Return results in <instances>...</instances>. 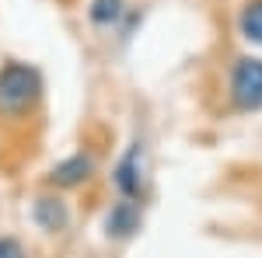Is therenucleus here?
Masks as SVG:
<instances>
[{
	"mask_svg": "<svg viewBox=\"0 0 262 258\" xmlns=\"http://www.w3.org/2000/svg\"><path fill=\"white\" fill-rule=\"evenodd\" d=\"M70 202L56 192V189H49V192H42V196L32 199V223L39 227L42 234H63L67 227H70Z\"/></svg>",
	"mask_w": 262,
	"mask_h": 258,
	"instance_id": "5",
	"label": "nucleus"
},
{
	"mask_svg": "<svg viewBox=\"0 0 262 258\" xmlns=\"http://www.w3.org/2000/svg\"><path fill=\"white\" fill-rule=\"evenodd\" d=\"M0 258H28V251H25V244L18 238L0 234Z\"/></svg>",
	"mask_w": 262,
	"mask_h": 258,
	"instance_id": "9",
	"label": "nucleus"
},
{
	"mask_svg": "<svg viewBox=\"0 0 262 258\" xmlns=\"http://www.w3.org/2000/svg\"><path fill=\"white\" fill-rule=\"evenodd\" d=\"M140 227H143V209L133 199H116L105 209V220H101V230L108 241H129Z\"/></svg>",
	"mask_w": 262,
	"mask_h": 258,
	"instance_id": "6",
	"label": "nucleus"
},
{
	"mask_svg": "<svg viewBox=\"0 0 262 258\" xmlns=\"http://www.w3.org/2000/svg\"><path fill=\"white\" fill-rule=\"evenodd\" d=\"M126 11H129L126 0H88V21H91L95 28H101V32L119 28L122 18H126Z\"/></svg>",
	"mask_w": 262,
	"mask_h": 258,
	"instance_id": "8",
	"label": "nucleus"
},
{
	"mask_svg": "<svg viewBox=\"0 0 262 258\" xmlns=\"http://www.w3.org/2000/svg\"><path fill=\"white\" fill-rule=\"evenodd\" d=\"M234 32L242 42L262 49V0H242V7L234 14Z\"/></svg>",
	"mask_w": 262,
	"mask_h": 258,
	"instance_id": "7",
	"label": "nucleus"
},
{
	"mask_svg": "<svg viewBox=\"0 0 262 258\" xmlns=\"http://www.w3.org/2000/svg\"><path fill=\"white\" fill-rule=\"evenodd\" d=\"M46 98V77L35 63H0V122H25L39 112Z\"/></svg>",
	"mask_w": 262,
	"mask_h": 258,
	"instance_id": "1",
	"label": "nucleus"
},
{
	"mask_svg": "<svg viewBox=\"0 0 262 258\" xmlns=\"http://www.w3.org/2000/svg\"><path fill=\"white\" fill-rule=\"evenodd\" d=\"M95 171H98L95 154H91V150H74V154H67L63 160H56V164L46 171V185L56 189V192H70V189L88 185V181L95 178Z\"/></svg>",
	"mask_w": 262,
	"mask_h": 258,
	"instance_id": "4",
	"label": "nucleus"
},
{
	"mask_svg": "<svg viewBox=\"0 0 262 258\" xmlns=\"http://www.w3.org/2000/svg\"><path fill=\"white\" fill-rule=\"evenodd\" d=\"M112 189L119 199H133V202L143 199V189H147V147H143V139L126 143L119 160L112 164Z\"/></svg>",
	"mask_w": 262,
	"mask_h": 258,
	"instance_id": "3",
	"label": "nucleus"
},
{
	"mask_svg": "<svg viewBox=\"0 0 262 258\" xmlns=\"http://www.w3.org/2000/svg\"><path fill=\"white\" fill-rule=\"evenodd\" d=\"M227 105L238 115L262 112V56L242 53L227 63Z\"/></svg>",
	"mask_w": 262,
	"mask_h": 258,
	"instance_id": "2",
	"label": "nucleus"
}]
</instances>
